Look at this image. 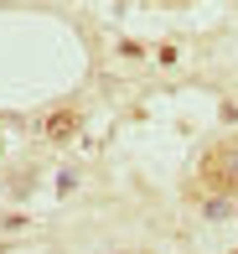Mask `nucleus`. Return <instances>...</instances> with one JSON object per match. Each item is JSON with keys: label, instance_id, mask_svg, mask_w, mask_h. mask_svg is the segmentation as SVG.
<instances>
[{"label": "nucleus", "instance_id": "f257e3e1", "mask_svg": "<svg viewBox=\"0 0 238 254\" xmlns=\"http://www.w3.org/2000/svg\"><path fill=\"white\" fill-rule=\"evenodd\" d=\"M197 177H202V187H207V192L233 197V192H238V140L207 145V151H202V161H197Z\"/></svg>", "mask_w": 238, "mask_h": 254}, {"label": "nucleus", "instance_id": "f03ea898", "mask_svg": "<svg viewBox=\"0 0 238 254\" xmlns=\"http://www.w3.org/2000/svg\"><path fill=\"white\" fill-rule=\"evenodd\" d=\"M73 130H78V109H52L47 125H42V135H47V140H67Z\"/></svg>", "mask_w": 238, "mask_h": 254}]
</instances>
